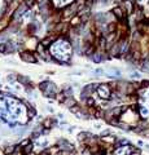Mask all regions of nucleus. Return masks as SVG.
Listing matches in <instances>:
<instances>
[{
    "label": "nucleus",
    "instance_id": "obj_5",
    "mask_svg": "<svg viewBox=\"0 0 149 155\" xmlns=\"http://www.w3.org/2000/svg\"><path fill=\"white\" fill-rule=\"evenodd\" d=\"M62 105H65V106H66V107H68V109H71V107H74V106H77V105H78V103H77V101H75V100H74V98H73V97H69V98H66V100H65V101H64V103H62Z\"/></svg>",
    "mask_w": 149,
    "mask_h": 155
},
{
    "label": "nucleus",
    "instance_id": "obj_10",
    "mask_svg": "<svg viewBox=\"0 0 149 155\" xmlns=\"http://www.w3.org/2000/svg\"><path fill=\"white\" fill-rule=\"evenodd\" d=\"M136 5H139L140 8H144L147 5V4H149V0H136Z\"/></svg>",
    "mask_w": 149,
    "mask_h": 155
},
{
    "label": "nucleus",
    "instance_id": "obj_15",
    "mask_svg": "<svg viewBox=\"0 0 149 155\" xmlns=\"http://www.w3.org/2000/svg\"><path fill=\"white\" fill-rule=\"evenodd\" d=\"M148 136H149V135H148Z\"/></svg>",
    "mask_w": 149,
    "mask_h": 155
},
{
    "label": "nucleus",
    "instance_id": "obj_9",
    "mask_svg": "<svg viewBox=\"0 0 149 155\" xmlns=\"http://www.w3.org/2000/svg\"><path fill=\"white\" fill-rule=\"evenodd\" d=\"M8 22H9V17H5V18H3L2 21H0V30L5 29L8 26Z\"/></svg>",
    "mask_w": 149,
    "mask_h": 155
},
{
    "label": "nucleus",
    "instance_id": "obj_4",
    "mask_svg": "<svg viewBox=\"0 0 149 155\" xmlns=\"http://www.w3.org/2000/svg\"><path fill=\"white\" fill-rule=\"evenodd\" d=\"M56 126V119L53 118H47L44 122H43V128L44 129H51Z\"/></svg>",
    "mask_w": 149,
    "mask_h": 155
},
{
    "label": "nucleus",
    "instance_id": "obj_13",
    "mask_svg": "<svg viewBox=\"0 0 149 155\" xmlns=\"http://www.w3.org/2000/svg\"><path fill=\"white\" fill-rule=\"evenodd\" d=\"M119 3H125V2H127V0H118Z\"/></svg>",
    "mask_w": 149,
    "mask_h": 155
},
{
    "label": "nucleus",
    "instance_id": "obj_3",
    "mask_svg": "<svg viewBox=\"0 0 149 155\" xmlns=\"http://www.w3.org/2000/svg\"><path fill=\"white\" fill-rule=\"evenodd\" d=\"M112 12H113V14H114L118 20H121V21L125 20L126 13H125V11H123V8H122V7H114Z\"/></svg>",
    "mask_w": 149,
    "mask_h": 155
},
{
    "label": "nucleus",
    "instance_id": "obj_12",
    "mask_svg": "<svg viewBox=\"0 0 149 155\" xmlns=\"http://www.w3.org/2000/svg\"><path fill=\"white\" fill-rule=\"evenodd\" d=\"M7 50H8V45L5 43H2V44H0V53H5Z\"/></svg>",
    "mask_w": 149,
    "mask_h": 155
},
{
    "label": "nucleus",
    "instance_id": "obj_11",
    "mask_svg": "<svg viewBox=\"0 0 149 155\" xmlns=\"http://www.w3.org/2000/svg\"><path fill=\"white\" fill-rule=\"evenodd\" d=\"M36 3V0H25V5L27 7V8H31L34 7V4Z\"/></svg>",
    "mask_w": 149,
    "mask_h": 155
},
{
    "label": "nucleus",
    "instance_id": "obj_14",
    "mask_svg": "<svg viewBox=\"0 0 149 155\" xmlns=\"http://www.w3.org/2000/svg\"><path fill=\"white\" fill-rule=\"evenodd\" d=\"M4 155H7V154H4Z\"/></svg>",
    "mask_w": 149,
    "mask_h": 155
},
{
    "label": "nucleus",
    "instance_id": "obj_1",
    "mask_svg": "<svg viewBox=\"0 0 149 155\" xmlns=\"http://www.w3.org/2000/svg\"><path fill=\"white\" fill-rule=\"evenodd\" d=\"M96 93L99 94V97L103 101H109L112 98V93L113 90L109 84H99V87L96 88Z\"/></svg>",
    "mask_w": 149,
    "mask_h": 155
},
{
    "label": "nucleus",
    "instance_id": "obj_7",
    "mask_svg": "<svg viewBox=\"0 0 149 155\" xmlns=\"http://www.w3.org/2000/svg\"><path fill=\"white\" fill-rule=\"evenodd\" d=\"M33 149H34V144L31 142V144H30V145L25 146V147L22 149V150H24V154H25V155H29V154H31V153H33Z\"/></svg>",
    "mask_w": 149,
    "mask_h": 155
},
{
    "label": "nucleus",
    "instance_id": "obj_8",
    "mask_svg": "<svg viewBox=\"0 0 149 155\" xmlns=\"http://www.w3.org/2000/svg\"><path fill=\"white\" fill-rule=\"evenodd\" d=\"M78 23L81 25V23H82V20H81L79 16H75L73 20H70V25H69V26H77Z\"/></svg>",
    "mask_w": 149,
    "mask_h": 155
},
{
    "label": "nucleus",
    "instance_id": "obj_2",
    "mask_svg": "<svg viewBox=\"0 0 149 155\" xmlns=\"http://www.w3.org/2000/svg\"><path fill=\"white\" fill-rule=\"evenodd\" d=\"M21 58L24 59L26 62H30V63H35L36 62V57H35V54H33L31 52H21Z\"/></svg>",
    "mask_w": 149,
    "mask_h": 155
},
{
    "label": "nucleus",
    "instance_id": "obj_6",
    "mask_svg": "<svg viewBox=\"0 0 149 155\" xmlns=\"http://www.w3.org/2000/svg\"><path fill=\"white\" fill-rule=\"evenodd\" d=\"M56 36H47L46 39H43V40H42V43H40V44L43 45V47H46V48H47V47L48 45H49L51 44V43H52V40H53V39H55Z\"/></svg>",
    "mask_w": 149,
    "mask_h": 155
}]
</instances>
